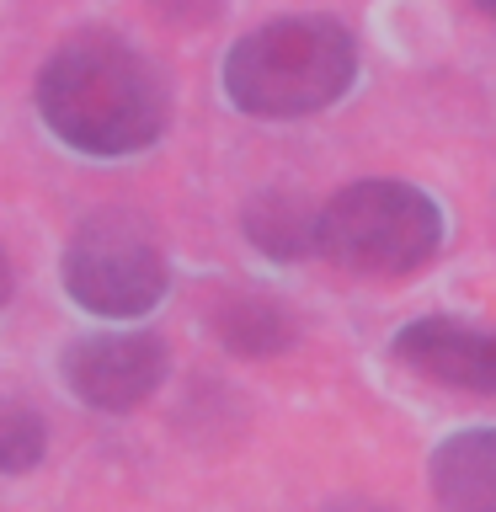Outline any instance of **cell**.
I'll use <instances>...</instances> for the list:
<instances>
[{
  "label": "cell",
  "mask_w": 496,
  "mask_h": 512,
  "mask_svg": "<svg viewBox=\"0 0 496 512\" xmlns=\"http://www.w3.org/2000/svg\"><path fill=\"white\" fill-rule=\"evenodd\" d=\"M38 112L70 150L123 160L166 134L171 102L144 54L112 32H80L38 70Z\"/></svg>",
  "instance_id": "cell-1"
},
{
  "label": "cell",
  "mask_w": 496,
  "mask_h": 512,
  "mask_svg": "<svg viewBox=\"0 0 496 512\" xmlns=\"http://www.w3.org/2000/svg\"><path fill=\"white\" fill-rule=\"evenodd\" d=\"M358 75V43L331 16H283L224 54V96L251 118H304L342 102Z\"/></svg>",
  "instance_id": "cell-2"
},
{
  "label": "cell",
  "mask_w": 496,
  "mask_h": 512,
  "mask_svg": "<svg viewBox=\"0 0 496 512\" xmlns=\"http://www.w3.org/2000/svg\"><path fill=\"white\" fill-rule=\"evenodd\" d=\"M443 240V214L411 182H352L320 208L315 251L358 278H406Z\"/></svg>",
  "instance_id": "cell-3"
},
{
  "label": "cell",
  "mask_w": 496,
  "mask_h": 512,
  "mask_svg": "<svg viewBox=\"0 0 496 512\" xmlns=\"http://www.w3.org/2000/svg\"><path fill=\"white\" fill-rule=\"evenodd\" d=\"M64 288L80 310L102 320H139L166 299L171 267L160 240L134 214L102 208L64 246Z\"/></svg>",
  "instance_id": "cell-4"
},
{
  "label": "cell",
  "mask_w": 496,
  "mask_h": 512,
  "mask_svg": "<svg viewBox=\"0 0 496 512\" xmlns=\"http://www.w3.org/2000/svg\"><path fill=\"white\" fill-rule=\"evenodd\" d=\"M166 342L150 331H102V336H80L64 352L59 374L70 384V395L91 411L123 416L144 406L160 384H166Z\"/></svg>",
  "instance_id": "cell-5"
},
{
  "label": "cell",
  "mask_w": 496,
  "mask_h": 512,
  "mask_svg": "<svg viewBox=\"0 0 496 512\" xmlns=\"http://www.w3.org/2000/svg\"><path fill=\"white\" fill-rule=\"evenodd\" d=\"M395 358L416 368L422 379L443 390H470V395H496V331L464 326L448 315H427L400 326Z\"/></svg>",
  "instance_id": "cell-6"
},
{
  "label": "cell",
  "mask_w": 496,
  "mask_h": 512,
  "mask_svg": "<svg viewBox=\"0 0 496 512\" xmlns=\"http://www.w3.org/2000/svg\"><path fill=\"white\" fill-rule=\"evenodd\" d=\"M432 491L443 512H496V427H470L438 443Z\"/></svg>",
  "instance_id": "cell-7"
},
{
  "label": "cell",
  "mask_w": 496,
  "mask_h": 512,
  "mask_svg": "<svg viewBox=\"0 0 496 512\" xmlns=\"http://www.w3.org/2000/svg\"><path fill=\"white\" fill-rule=\"evenodd\" d=\"M320 208H310L299 192H262L246 203V240L272 262H304L315 256Z\"/></svg>",
  "instance_id": "cell-8"
},
{
  "label": "cell",
  "mask_w": 496,
  "mask_h": 512,
  "mask_svg": "<svg viewBox=\"0 0 496 512\" xmlns=\"http://www.w3.org/2000/svg\"><path fill=\"white\" fill-rule=\"evenodd\" d=\"M214 336L235 358H272V352L294 347V320L267 294H230L214 310Z\"/></svg>",
  "instance_id": "cell-9"
},
{
  "label": "cell",
  "mask_w": 496,
  "mask_h": 512,
  "mask_svg": "<svg viewBox=\"0 0 496 512\" xmlns=\"http://www.w3.org/2000/svg\"><path fill=\"white\" fill-rule=\"evenodd\" d=\"M48 454V422L22 400H0V475H27Z\"/></svg>",
  "instance_id": "cell-10"
},
{
  "label": "cell",
  "mask_w": 496,
  "mask_h": 512,
  "mask_svg": "<svg viewBox=\"0 0 496 512\" xmlns=\"http://www.w3.org/2000/svg\"><path fill=\"white\" fill-rule=\"evenodd\" d=\"M224 6V0H155V11L166 16V22H208Z\"/></svg>",
  "instance_id": "cell-11"
},
{
  "label": "cell",
  "mask_w": 496,
  "mask_h": 512,
  "mask_svg": "<svg viewBox=\"0 0 496 512\" xmlns=\"http://www.w3.org/2000/svg\"><path fill=\"white\" fill-rule=\"evenodd\" d=\"M11 288H16V272H11V256L0 251V304L11 299Z\"/></svg>",
  "instance_id": "cell-12"
},
{
  "label": "cell",
  "mask_w": 496,
  "mask_h": 512,
  "mask_svg": "<svg viewBox=\"0 0 496 512\" xmlns=\"http://www.w3.org/2000/svg\"><path fill=\"white\" fill-rule=\"evenodd\" d=\"M331 512H384V507H374V502H342V507H331Z\"/></svg>",
  "instance_id": "cell-13"
},
{
  "label": "cell",
  "mask_w": 496,
  "mask_h": 512,
  "mask_svg": "<svg viewBox=\"0 0 496 512\" xmlns=\"http://www.w3.org/2000/svg\"><path fill=\"white\" fill-rule=\"evenodd\" d=\"M480 6H486V11H491V16H496V0H480Z\"/></svg>",
  "instance_id": "cell-14"
}]
</instances>
